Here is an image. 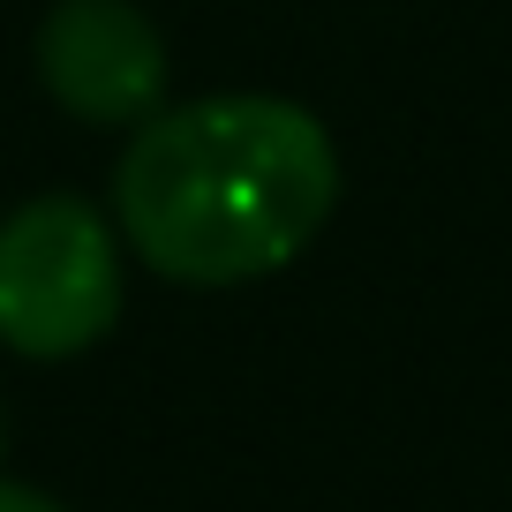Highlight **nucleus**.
I'll return each instance as SVG.
<instances>
[{"label": "nucleus", "instance_id": "nucleus-3", "mask_svg": "<svg viewBox=\"0 0 512 512\" xmlns=\"http://www.w3.org/2000/svg\"><path fill=\"white\" fill-rule=\"evenodd\" d=\"M166 38L136 0H53L38 23V83L91 128H144L166 106Z\"/></svg>", "mask_w": 512, "mask_h": 512}, {"label": "nucleus", "instance_id": "nucleus-2", "mask_svg": "<svg viewBox=\"0 0 512 512\" xmlns=\"http://www.w3.org/2000/svg\"><path fill=\"white\" fill-rule=\"evenodd\" d=\"M121 317V241L106 211L53 189L0 219V347L68 362Z\"/></svg>", "mask_w": 512, "mask_h": 512}, {"label": "nucleus", "instance_id": "nucleus-4", "mask_svg": "<svg viewBox=\"0 0 512 512\" xmlns=\"http://www.w3.org/2000/svg\"><path fill=\"white\" fill-rule=\"evenodd\" d=\"M0 512H68V505H53V497L31 490V482H8V475H0Z\"/></svg>", "mask_w": 512, "mask_h": 512}, {"label": "nucleus", "instance_id": "nucleus-1", "mask_svg": "<svg viewBox=\"0 0 512 512\" xmlns=\"http://www.w3.org/2000/svg\"><path fill=\"white\" fill-rule=\"evenodd\" d=\"M332 211V128L272 91L159 106L113 166V226L174 287H249L287 272Z\"/></svg>", "mask_w": 512, "mask_h": 512}]
</instances>
